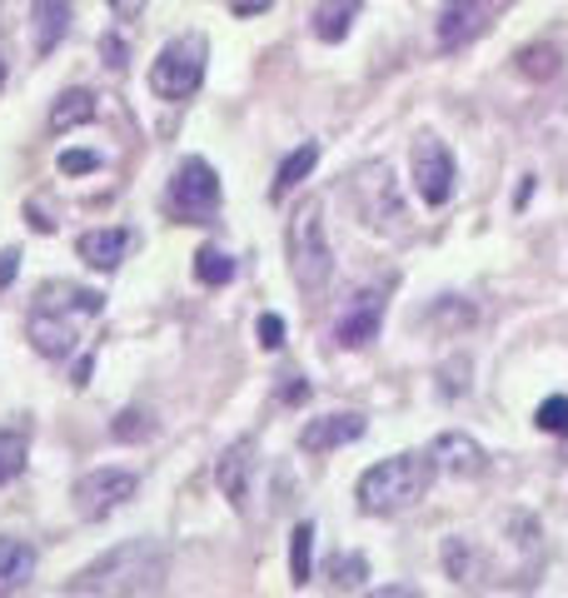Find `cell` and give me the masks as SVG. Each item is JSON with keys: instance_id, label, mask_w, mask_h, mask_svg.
<instances>
[{"instance_id": "obj_20", "label": "cell", "mask_w": 568, "mask_h": 598, "mask_svg": "<svg viewBox=\"0 0 568 598\" xmlns=\"http://www.w3.org/2000/svg\"><path fill=\"white\" fill-rule=\"evenodd\" d=\"M359 10H364V0H319V6H314V35L329 40V45L344 40Z\"/></svg>"}, {"instance_id": "obj_22", "label": "cell", "mask_w": 568, "mask_h": 598, "mask_svg": "<svg viewBox=\"0 0 568 598\" xmlns=\"http://www.w3.org/2000/svg\"><path fill=\"white\" fill-rule=\"evenodd\" d=\"M195 279H199V285H209V289L229 285V279H235V259H229L219 245H199V255H195Z\"/></svg>"}, {"instance_id": "obj_27", "label": "cell", "mask_w": 568, "mask_h": 598, "mask_svg": "<svg viewBox=\"0 0 568 598\" xmlns=\"http://www.w3.org/2000/svg\"><path fill=\"white\" fill-rule=\"evenodd\" d=\"M534 424L544 429V434H568V399L564 394L544 399V404H538V414H534Z\"/></svg>"}, {"instance_id": "obj_18", "label": "cell", "mask_w": 568, "mask_h": 598, "mask_svg": "<svg viewBox=\"0 0 568 598\" xmlns=\"http://www.w3.org/2000/svg\"><path fill=\"white\" fill-rule=\"evenodd\" d=\"M314 165H319V145H314V140H304L299 150H289V155L279 159V169H275V185H269V199H285L295 185H304L309 169H314Z\"/></svg>"}, {"instance_id": "obj_30", "label": "cell", "mask_w": 568, "mask_h": 598, "mask_svg": "<svg viewBox=\"0 0 568 598\" xmlns=\"http://www.w3.org/2000/svg\"><path fill=\"white\" fill-rule=\"evenodd\" d=\"M95 165H100L95 150H65V155H60V169H65V175H90Z\"/></svg>"}, {"instance_id": "obj_32", "label": "cell", "mask_w": 568, "mask_h": 598, "mask_svg": "<svg viewBox=\"0 0 568 598\" xmlns=\"http://www.w3.org/2000/svg\"><path fill=\"white\" fill-rule=\"evenodd\" d=\"M100 55L110 60V70H125V45H120L115 35H105V40H100Z\"/></svg>"}, {"instance_id": "obj_21", "label": "cell", "mask_w": 568, "mask_h": 598, "mask_svg": "<svg viewBox=\"0 0 568 598\" xmlns=\"http://www.w3.org/2000/svg\"><path fill=\"white\" fill-rule=\"evenodd\" d=\"M95 95H90V90H65V95L55 100V110H50V130H80V125H90V120H95Z\"/></svg>"}, {"instance_id": "obj_5", "label": "cell", "mask_w": 568, "mask_h": 598, "mask_svg": "<svg viewBox=\"0 0 568 598\" xmlns=\"http://www.w3.org/2000/svg\"><path fill=\"white\" fill-rule=\"evenodd\" d=\"M349 205L354 215L364 219L369 229H394L404 219V199H399V185H394V169L384 159H364V165L349 175Z\"/></svg>"}, {"instance_id": "obj_34", "label": "cell", "mask_w": 568, "mask_h": 598, "mask_svg": "<svg viewBox=\"0 0 568 598\" xmlns=\"http://www.w3.org/2000/svg\"><path fill=\"white\" fill-rule=\"evenodd\" d=\"M285 379H289V384L279 389V399H285V404H304V399H309V384H304V379H295V374H285Z\"/></svg>"}, {"instance_id": "obj_31", "label": "cell", "mask_w": 568, "mask_h": 598, "mask_svg": "<svg viewBox=\"0 0 568 598\" xmlns=\"http://www.w3.org/2000/svg\"><path fill=\"white\" fill-rule=\"evenodd\" d=\"M255 334H259V344H265V349H279V344H285V319H279V315H259Z\"/></svg>"}, {"instance_id": "obj_33", "label": "cell", "mask_w": 568, "mask_h": 598, "mask_svg": "<svg viewBox=\"0 0 568 598\" xmlns=\"http://www.w3.org/2000/svg\"><path fill=\"white\" fill-rule=\"evenodd\" d=\"M110 10H115V20H140L145 16V0H105Z\"/></svg>"}, {"instance_id": "obj_8", "label": "cell", "mask_w": 568, "mask_h": 598, "mask_svg": "<svg viewBox=\"0 0 568 598\" xmlns=\"http://www.w3.org/2000/svg\"><path fill=\"white\" fill-rule=\"evenodd\" d=\"M414 189L424 205H448V195H454V155L438 135L414 140Z\"/></svg>"}, {"instance_id": "obj_17", "label": "cell", "mask_w": 568, "mask_h": 598, "mask_svg": "<svg viewBox=\"0 0 568 598\" xmlns=\"http://www.w3.org/2000/svg\"><path fill=\"white\" fill-rule=\"evenodd\" d=\"M35 305L60 309V315H85L90 319V315H100V309H105V295H100V289H80V285H45Z\"/></svg>"}, {"instance_id": "obj_1", "label": "cell", "mask_w": 568, "mask_h": 598, "mask_svg": "<svg viewBox=\"0 0 568 598\" xmlns=\"http://www.w3.org/2000/svg\"><path fill=\"white\" fill-rule=\"evenodd\" d=\"M169 578V548L159 538H125L105 548L95 564H85L75 578H65V594L75 598H140L165 588Z\"/></svg>"}, {"instance_id": "obj_26", "label": "cell", "mask_w": 568, "mask_h": 598, "mask_svg": "<svg viewBox=\"0 0 568 598\" xmlns=\"http://www.w3.org/2000/svg\"><path fill=\"white\" fill-rule=\"evenodd\" d=\"M518 70H524V75H558V50L554 45H528V50H518Z\"/></svg>"}, {"instance_id": "obj_14", "label": "cell", "mask_w": 568, "mask_h": 598, "mask_svg": "<svg viewBox=\"0 0 568 598\" xmlns=\"http://www.w3.org/2000/svg\"><path fill=\"white\" fill-rule=\"evenodd\" d=\"M249 474H255V439H235L215 464L219 494H225L235 508H245V498H249Z\"/></svg>"}, {"instance_id": "obj_35", "label": "cell", "mask_w": 568, "mask_h": 598, "mask_svg": "<svg viewBox=\"0 0 568 598\" xmlns=\"http://www.w3.org/2000/svg\"><path fill=\"white\" fill-rule=\"evenodd\" d=\"M16 269H20V255H16V249H0V289L16 279Z\"/></svg>"}, {"instance_id": "obj_25", "label": "cell", "mask_w": 568, "mask_h": 598, "mask_svg": "<svg viewBox=\"0 0 568 598\" xmlns=\"http://www.w3.org/2000/svg\"><path fill=\"white\" fill-rule=\"evenodd\" d=\"M324 574H329V584L334 588H354V584H364L369 578V558L364 554H334Z\"/></svg>"}, {"instance_id": "obj_15", "label": "cell", "mask_w": 568, "mask_h": 598, "mask_svg": "<svg viewBox=\"0 0 568 598\" xmlns=\"http://www.w3.org/2000/svg\"><path fill=\"white\" fill-rule=\"evenodd\" d=\"M130 249H135V229H85V235L75 239V255L85 259L90 269H115Z\"/></svg>"}, {"instance_id": "obj_2", "label": "cell", "mask_w": 568, "mask_h": 598, "mask_svg": "<svg viewBox=\"0 0 568 598\" xmlns=\"http://www.w3.org/2000/svg\"><path fill=\"white\" fill-rule=\"evenodd\" d=\"M434 474H438L434 454H394V458H384V464H374V468L359 474L354 498H359V508L374 514V518L404 514V508H414L419 498L428 494Z\"/></svg>"}, {"instance_id": "obj_3", "label": "cell", "mask_w": 568, "mask_h": 598, "mask_svg": "<svg viewBox=\"0 0 568 598\" xmlns=\"http://www.w3.org/2000/svg\"><path fill=\"white\" fill-rule=\"evenodd\" d=\"M289 275L304 295H324V285L334 279V245L324 229V199L304 195V205L289 215Z\"/></svg>"}, {"instance_id": "obj_9", "label": "cell", "mask_w": 568, "mask_h": 598, "mask_svg": "<svg viewBox=\"0 0 568 598\" xmlns=\"http://www.w3.org/2000/svg\"><path fill=\"white\" fill-rule=\"evenodd\" d=\"M498 0H448L438 10V50H464L488 30Z\"/></svg>"}, {"instance_id": "obj_19", "label": "cell", "mask_w": 568, "mask_h": 598, "mask_svg": "<svg viewBox=\"0 0 568 598\" xmlns=\"http://www.w3.org/2000/svg\"><path fill=\"white\" fill-rule=\"evenodd\" d=\"M30 574H35V548L20 538H0V598L16 594Z\"/></svg>"}, {"instance_id": "obj_10", "label": "cell", "mask_w": 568, "mask_h": 598, "mask_svg": "<svg viewBox=\"0 0 568 598\" xmlns=\"http://www.w3.org/2000/svg\"><path fill=\"white\" fill-rule=\"evenodd\" d=\"M379 319H384V295H379V289H359L354 305H349L344 315H339V324H334V344L364 349L369 339L379 334Z\"/></svg>"}, {"instance_id": "obj_7", "label": "cell", "mask_w": 568, "mask_h": 598, "mask_svg": "<svg viewBox=\"0 0 568 598\" xmlns=\"http://www.w3.org/2000/svg\"><path fill=\"white\" fill-rule=\"evenodd\" d=\"M135 488H140V478L130 468H90V474L75 478V508H80V518H105L120 504H130Z\"/></svg>"}, {"instance_id": "obj_13", "label": "cell", "mask_w": 568, "mask_h": 598, "mask_svg": "<svg viewBox=\"0 0 568 598\" xmlns=\"http://www.w3.org/2000/svg\"><path fill=\"white\" fill-rule=\"evenodd\" d=\"M25 334L45 359H65L70 349H75V315H60V309L35 305L25 319Z\"/></svg>"}, {"instance_id": "obj_4", "label": "cell", "mask_w": 568, "mask_h": 598, "mask_svg": "<svg viewBox=\"0 0 568 598\" xmlns=\"http://www.w3.org/2000/svg\"><path fill=\"white\" fill-rule=\"evenodd\" d=\"M205 55H209L205 35H175L149 65V90L159 100H169V105L189 100L199 90V80H205Z\"/></svg>"}, {"instance_id": "obj_6", "label": "cell", "mask_w": 568, "mask_h": 598, "mask_svg": "<svg viewBox=\"0 0 568 598\" xmlns=\"http://www.w3.org/2000/svg\"><path fill=\"white\" fill-rule=\"evenodd\" d=\"M169 209H175L185 225H215L219 215V175L209 159L189 155L175 165L169 175Z\"/></svg>"}, {"instance_id": "obj_11", "label": "cell", "mask_w": 568, "mask_h": 598, "mask_svg": "<svg viewBox=\"0 0 568 598\" xmlns=\"http://www.w3.org/2000/svg\"><path fill=\"white\" fill-rule=\"evenodd\" d=\"M364 429H369L364 414H319L304 424L299 448H304V454H329V448H344V444H354V439H364Z\"/></svg>"}, {"instance_id": "obj_24", "label": "cell", "mask_w": 568, "mask_h": 598, "mask_svg": "<svg viewBox=\"0 0 568 598\" xmlns=\"http://www.w3.org/2000/svg\"><path fill=\"white\" fill-rule=\"evenodd\" d=\"M309 564H314V524H295V534H289V578H295L299 588H304L309 578Z\"/></svg>"}, {"instance_id": "obj_36", "label": "cell", "mask_w": 568, "mask_h": 598, "mask_svg": "<svg viewBox=\"0 0 568 598\" xmlns=\"http://www.w3.org/2000/svg\"><path fill=\"white\" fill-rule=\"evenodd\" d=\"M369 598H424V594H419L414 584H384L379 594H369Z\"/></svg>"}, {"instance_id": "obj_37", "label": "cell", "mask_w": 568, "mask_h": 598, "mask_svg": "<svg viewBox=\"0 0 568 598\" xmlns=\"http://www.w3.org/2000/svg\"><path fill=\"white\" fill-rule=\"evenodd\" d=\"M0 85H6V60H0Z\"/></svg>"}, {"instance_id": "obj_29", "label": "cell", "mask_w": 568, "mask_h": 598, "mask_svg": "<svg viewBox=\"0 0 568 598\" xmlns=\"http://www.w3.org/2000/svg\"><path fill=\"white\" fill-rule=\"evenodd\" d=\"M444 564H448V574L464 584L468 574H474V554H468V544L464 538H444Z\"/></svg>"}, {"instance_id": "obj_23", "label": "cell", "mask_w": 568, "mask_h": 598, "mask_svg": "<svg viewBox=\"0 0 568 598\" xmlns=\"http://www.w3.org/2000/svg\"><path fill=\"white\" fill-rule=\"evenodd\" d=\"M25 454H30V434H25V429H0V484L20 478Z\"/></svg>"}, {"instance_id": "obj_12", "label": "cell", "mask_w": 568, "mask_h": 598, "mask_svg": "<svg viewBox=\"0 0 568 598\" xmlns=\"http://www.w3.org/2000/svg\"><path fill=\"white\" fill-rule=\"evenodd\" d=\"M434 464L444 468V474H454V478H478L488 468V454H484V444H478L474 434H458V429H448V434H438L434 439Z\"/></svg>"}, {"instance_id": "obj_28", "label": "cell", "mask_w": 568, "mask_h": 598, "mask_svg": "<svg viewBox=\"0 0 568 598\" xmlns=\"http://www.w3.org/2000/svg\"><path fill=\"white\" fill-rule=\"evenodd\" d=\"M110 434L125 439V444H135V439H149V434H155V424H149V414H140V409H125V414L110 424Z\"/></svg>"}, {"instance_id": "obj_16", "label": "cell", "mask_w": 568, "mask_h": 598, "mask_svg": "<svg viewBox=\"0 0 568 598\" xmlns=\"http://www.w3.org/2000/svg\"><path fill=\"white\" fill-rule=\"evenodd\" d=\"M30 20H35V55H50L70 30V0H30Z\"/></svg>"}]
</instances>
